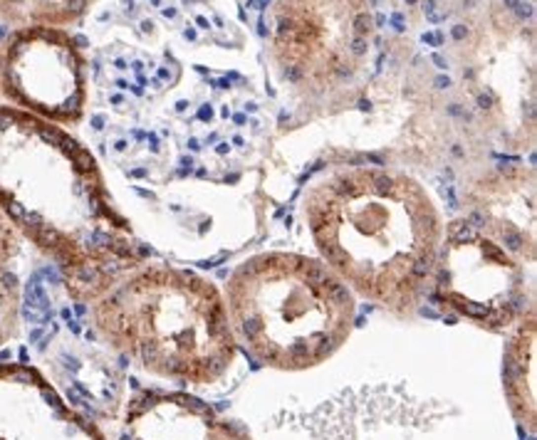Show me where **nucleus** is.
Here are the masks:
<instances>
[{
  "instance_id": "1",
  "label": "nucleus",
  "mask_w": 537,
  "mask_h": 440,
  "mask_svg": "<svg viewBox=\"0 0 537 440\" xmlns=\"http://www.w3.org/2000/svg\"><path fill=\"white\" fill-rule=\"evenodd\" d=\"M305 218L322 262L356 294L406 317L433 277L443 225L409 176L344 163L305 193Z\"/></svg>"
},
{
  "instance_id": "7",
  "label": "nucleus",
  "mask_w": 537,
  "mask_h": 440,
  "mask_svg": "<svg viewBox=\"0 0 537 440\" xmlns=\"http://www.w3.org/2000/svg\"><path fill=\"white\" fill-rule=\"evenodd\" d=\"M502 388L517 425L537 433V319L535 309L515 322L502 354Z\"/></svg>"
},
{
  "instance_id": "5",
  "label": "nucleus",
  "mask_w": 537,
  "mask_h": 440,
  "mask_svg": "<svg viewBox=\"0 0 537 440\" xmlns=\"http://www.w3.org/2000/svg\"><path fill=\"white\" fill-rule=\"evenodd\" d=\"M433 272L446 307L488 331H502L535 309L525 297L522 262L473 220L448 225Z\"/></svg>"
},
{
  "instance_id": "4",
  "label": "nucleus",
  "mask_w": 537,
  "mask_h": 440,
  "mask_svg": "<svg viewBox=\"0 0 537 440\" xmlns=\"http://www.w3.org/2000/svg\"><path fill=\"white\" fill-rule=\"evenodd\" d=\"M372 18L359 0H280L272 55L280 77L309 97L351 87L369 52Z\"/></svg>"
},
{
  "instance_id": "2",
  "label": "nucleus",
  "mask_w": 537,
  "mask_h": 440,
  "mask_svg": "<svg viewBox=\"0 0 537 440\" xmlns=\"http://www.w3.org/2000/svg\"><path fill=\"white\" fill-rule=\"evenodd\" d=\"M223 302L235 346L260 366L287 373L332 359L356 319L351 290L324 262L287 253L238 265Z\"/></svg>"
},
{
  "instance_id": "3",
  "label": "nucleus",
  "mask_w": 537,
  "mask_h": 440,
  "mask_svg": "<svg viewBox=\"0 0 537 440\" xmlns=\"http://www.w3.org/2000/svg\"><path fill=\"white\" fill-rule=\"evenodd\" d=\"M97 327L124 344L126 356L178 383H213L238 354L223 297L191 272L151 270L126 280L99 304Z\"/></svg>"
},
{
  "instance_id": "6",
  "label": "nucleus",
  "mask_w": 537,
  "mask_h": 440,
  "mask_svg": "<svg viewBox=\"0 0 537 440\" xmlns=\"http://www.w3.org/2000/svg\"><path fill=\"white\" fill-rule=\"evenodd\" d=\"M129 420L136 425L134 440H253L240 423L184 393H141L129 408ZM121 440L131 438L124 435Z\"/></svg>"
}]
</instances>
